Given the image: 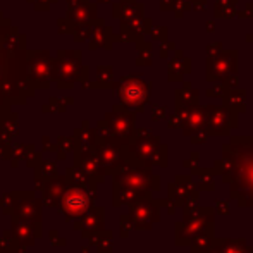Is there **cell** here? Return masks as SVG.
<instances>
[{"label": "cell", "instance_id": "1", "mask_svg": "<svg viewBox=\"0 0 253 253\" xmlns=\"http://www.w3.org/2000/svg\"><path fill=\"white\" fill-rule=\"evenodd\" d=\"M229 184L231 198L253 210V138H233L222 148V159L213 167Z\"/></svg>", "mask_w": 253, "mask_h": 253}, {"label": "cell", "instance_id": "2", "mask_svg": "<svg viewBox=\"0 0 253 253\" xmlns=\"http://www.w3.org/2000/svg\"><path fill=\"white\" fill-rule=\"evenodd\" d=\"M215 210L212 207H198L197 203L183 207V220L176 224V245L191 243L195 236L213 227Z\"/></svg>", "mask_w": 253, "mask_h": 253}, {"label": "cell", "instance_id": "3", "mask_svg": "<svg viewBox=\"0 0 253 253\" xmlns=\"http://www.w3.org/2000/svg\"><path fill=\"white\" fill-rule=\"evenodd\" d=\"M159 177L150 170V167H134L127 169L116 179V186L131 190L138 198H150L152 191L159 190Z\"/></svg>", "mask_w": 253, "mask_h": 253}, {"label": "cell", "instance_id": "4", "mask_svg": "<svg viewBox=\"0 0 253 253\" xmlns=\"http://www.w3.org/2000/svg\"><path fill=\"white\" fill-rule=\"evenodd\" d=\"M167 200H148V198H140L131 207V226L136 229H150L152 224H155L160 219L159 209L167 207Z\"/></svg>", "mask_w": 253, "mask_h": 253}, {"label": "cell", "instance_id": "5", "mask_svg": "<svg viewBox=\"0 0 253 253\" xmlns=\"http://www.w3.org/2000/svg\"><path fill=\"white\" fill-rule=\"evenodd\" d=\"M169 213H174L176 207L191 205L198 202V188L190 176H177L174 183L169 184Z\"/></svg>", "mask_w": 253, "mask_h": 253}, {"label": "cell", "instance_id": "6", "mask_svg": "<svg viewBox=\"0 0 253 253\" xmlns=\"http://www.w3.org/2000/svg\"><path fill=\"white\" fill-rule=\"evenodd\" d=\"M209 116H207V131L209 134H215V136H224L229 134L231 127H236V121L234 116L229 114L224 109H207Z\"/></svg>", "mask_w": 253, "mask_h": 253}, {"label": "cell", "instance_id": "7", "mask_svg": "<svg viewBox=\"0 0 253 253\" xmlns=\"http://www.w3.org/2000/svg\"><path fill=\"white\" fill-rule=\"evenodd\" d=\"M88 205H90V197L84 191H74V193L67 195L66 198V209L69 213L83 212V210L88 209Z\"/></svg>", "mask_w": 253, "mask_h": 253}, {"label": "cell", "instance_id": "8", "mask_svg": "<svg viewBox=\"0 0 253 253\" xmlns=\"http://www.w3.org/2000/svg\"><path fill=\"white\" fill-rule=\"evenodd\" d=\"M222 253H253V247H248L247 241L241 238H219Z\"/></svg>", "mask_w": 253, "mask_h": 253}, {"label": "cell", "instance_id": "9", "mask_svg": "<svg viewBox=\"0 0 253 253\" xmlns=\"http://www.w3.org/2000/svg\"><path fill=\"white\" fill-rule=\"evenodd\" d=\"M213 241H215L213 227H210V229L203 231L202 234H198V236H195L193 240H191V243H190L191 253H205L213 245Z\"/></svg>", "mask_w": 253, "mask_h": 253}, {"label": "cell", "instance_id": "10", "mask_svg": "<svg viewBox=\"0 0 253 253\" xmlns=\"http://www.w3.org/2000/svg\"><path fill=\"white\" fill-rule=\"evenodd\" d=\"M217 212L220 213V215H226V213H229V205H227L226 202H220V200H217Z\"/></svg>", "mask_w": 253, "mask_h": 253}]
</instances>
